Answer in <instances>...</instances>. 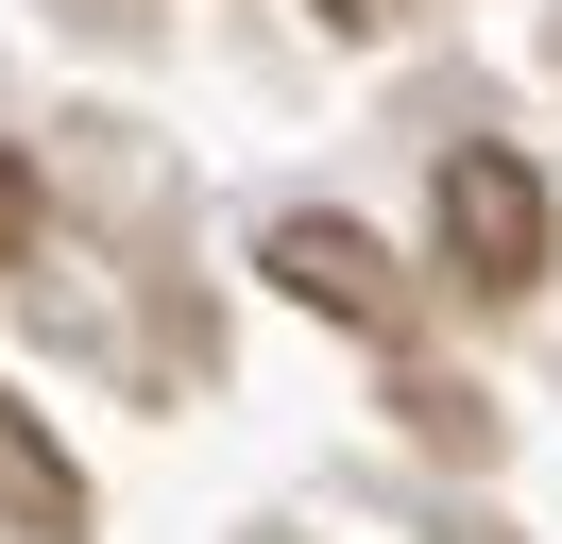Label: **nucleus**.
I'll use <instances>...</instances> for the list:
<instances>
[{"instance_id": "f257e3e1", "label": "nucleus", "mask_w": 562, "mask_h": 544, "mask_svg": "<svg viewBox=\"0 0 562 544\" xmlns=\"http://www.w3.org/2000/svg\"><path fill=\"white\" fill-rule=\"evenodd\" d=\"M443 256L477 290H546V188L512 154H443Z\"/></svg>"}, {"instance_id": "f03ea898", "label": "nucleus", "mask_w": 562, "mask_h": 544, "mask_svg": "<svg viewBox=\"0 0 562 544\" xmlns=\"http://www.w3.org/2000/svg\"><path fill=\"white\" fill-rule=\"evenodd\" d=\"M256 272H273L290 306H324V324H392V272H375V238H358V222H273V256H256Z\"/></svg>"}, {"instance_id": "7ed1b4c3", "label": "nucleus", "mask_w": 562, "mask_h": 544, "mask_svg": "<svg viewBox=\"0 0 562 544\" xmlns=\"http://www.w3.org/2000/svg\"><path fill=\"white\" fill-rule=\"evenodd\" d=\"M0 528L18 544H86V476H69V442H52L18 392H0Z\"/></svg>"}, {"instance_id": "20e7f679", "label": "nucleus", "mask_w": 562, "mask_h": 544, "mask_svg": "<svg viewBox=\"0 0 562 544\" xmlns=\"http://www.w3.org/2000/svg\"><path fill=\"white\" fill-rule=\"evenodd\" d=\"M409 426L443 442V460H477V442H494V426H477V392H443V374H426V392H409Z\"/></svg>"}, {"instance_id": "39448f33", "label": "nucleus", "mask_w": 562, "mask_h": 544, "mask_svg": "<svg viewBox=\"0 0 562 544\" xmlns=\"http://www.w3.org/2000/svg\"><path fill=\"white\" fill-rule=\"evenodd\" d=\"M0 256H35V170L0 154Z\"/></svg>"}, {"instance_id": "423d86ee", "label": "nucleus", "mask_w": 562, "mask_h": 544, "mask_svg": "<svg viewBox=\"0 0 562 544\" xmlns=\"http://www.w3.org/2000/svg\"><path fill=\"white\" fill-rule=\"evenodd\" d=\"M324 18H375V0H324Z\"/></svg>"}]
</instances>
